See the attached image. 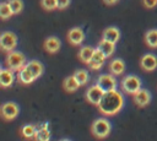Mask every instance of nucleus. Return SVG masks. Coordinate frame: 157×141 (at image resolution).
Returning a JSON list of instances; mask_svg holds the SVG:
<instances>
[{
  "mask_svg": "<svg viewBox=\"0 0 157 141\" xmlns=\"http://www.w3.org/2000/svg\"><path fill=\"white\" fill-rule=\"evenodd\" d=\"M103 94H104V91L96 83V85L88 87V90L86 91V99L91 104L98 105L101 99H102V97H103Z\"/></svg>",
  "mask_w": 157,
  "mask_h": 141,
  "instance_id": "nucleus-8",
  "label": "nucleus"
},
{
  "mask_svg": "<svg viewBox=\"0 0 157 141\" xmlns=\"http://www.w3.org/2000/svg\"><path fill=\"white\" fill-rule=\"evenodd\" d=\"M36 132H37V128L34 125H32V124L23 125L22 129H21V135L25 139H34Z\"/></svg>",
  "mask_w": 157,
  "mask_h": 141,
  "instance_id": "nucleus-24",
  "label": "nucleus"
},
{
  "mask_svg": "<svg viewBox=\"0 0 157 141\" xmlns=\"http://www.w3.org/2000/svg\"><path fill=\"white\" fill-rule=\"evenodd\" d=\"M142 4L147 9H153L157 5V0H142Z\"/></svg>",
  "mask_w": 157,
  "mask_h": 141,
  "instance_id": "nucleus-30",
  "label": "nucleus"
},
{
  "mask_svg": "<svg viewBox=\"0 0 157 141\" xmlns=\"http://www.w3.org/2000/svg\"><path fill=\"white\" fill-rule=\"evenodd\" d=\"M74 76L77 80V82L80 83V86H85L87 83V81H88V72L86 70H83V69L76 70L74 72Z\"/></svg>",
  "mask_w": 157,
  "mask_h": 141,
  "instance_id": "nucleus-25",
  "label": "nucleus"
},
{
  "mask_svg": "<svg viewBox=\"0 0 157 141\" xmlns=\"http://www.w3.org/2000/svg\"><path fill=\"white\" fill-rule=\"evenodd\" d=\"M94 50H96V49L92 48L91 45H85V47H82V48L80 49V51H78V59H80L82 63L88 64V61L91 60V58H92Z\"/></svg>",
  "mask_w": 157,
  "mask_h": 141,
  "instance_id": "nucleus-21",
  "label": "nucleus"
},
{
  "mask_svg": "<svg viewBox=\"0 0 157 141\" xmlns=\"http://www.w3.org/2000/svg\"><path fill=\"white\" fill-rule=\"evenodd\" d=\"M17 45V36L12 32H4L0 37V47L2 51H12Z\"/></svg>",
  "mask_w": 157,
  "mask_h": 141,
  "instance_id": "nucleus-6",
  "label": "nucleus"
},
{
  "mask_svg": "<svg viewBox=\"0 0 157 141\" xmlns=\"http://www.w3.org/2000/svg\"><path fill=\"white\" fill-rule=\"evenodd\" d=\"M34 139L38 140V141H48L50 139V132H49V129H48V124H43V125L37 128V132H36Z\"/></svg>",
  "mask_w": 157,
  "mask_h": 141,
  "instance_id": "nucleus-22",
  "label": "nucleus"
},
{
  "mask_svg": "<svg viewBox=\"0 0 157 141\" xmlns=\"http://www.w3.org/2000/svg\"><path fill=\"white\" fill-rule=\"evenodd\" d=\"M121 91L126 94H135L141 88V80L136 75H126L120 81Z\"/></svg>",
  "mask_w": 157,
  "mask_h": 141,
  "instance_id": "nucleus-3",
  "label": "nucleus"
},
{
  "mask_svg": "<svg viewBox=\"0 0 157 141\" xmlns=\"http://www.w3.org/2000/svg\"><path fill=\"white\" fill-rule=\"evenodd\" d=\"M7 2L10 5V7H11L13 15H17V13H20L23 10V2H22V0H7Z\"/></svg>",
  "mask_w": 157,
  "mask_h": 141,
  "instance_id": "nucleus-27",
  "label": "nucleus"
},
{
  "mask_svg": "<svg viewBox=\"0 0 157 141\" xmlns=\"http://www.w3.org/2000/svg\"><path fill=\"white\" fill-rule=\"evenodd\" d=\"M91 132L97 139H105L110 132V123L105 118H98L91 124Z\"/></svg>",
  "mask_w": 157,
  "mask_h": 141,
  "instance_id": "nucleus-2",
  "label": "nucleus"
},
{
  "mask_svg": "<svg viewBox=\"0 0 157 141\" xmlns=\"http://www.w3.org/2000/svg\"><path fill=\"white\" fill-rule=\"evenodd\" d=\"M40 6L45 11H53L58 9V2L56 0H40Z\"/></svg>",
  "mask_w": 157,
  "mask_h": 141,
  "instance_id": "nucleus-28",
  "label": "nucleus"
},
{
  "mask_svg": "<svg viewBox=\"0 0 157 141\" xmlns=\"http://www.w3.org/2000/svg\"><path fill=\"white\" fill-rule=\"evenodd\" d=\"M17 78H18V81H20L21 83H23V85H31V83L36 80L34 76H33V74H32L26 66H23L21 70L17 71Z\"/></svg>",
  "mask_w": 157,
  "mask_h": 141,
  "instance_id": "nucleus-18",
  "label": "nucleus"
},
{
  "mask_svg": "<svg viewBox=\"0 0 157 141\" xmlns=\"http://www.w3.org/2000/svg\"><path fill=\"white\" fill-rule=\"evenodd\" d=\"M5 63H6V66L9 69H11L12 71H18L27 64L26 56L22 53L16 51V50H12V51L7 53Z\"/></svg>",
  "mask_w": 157,
  "mask_h": 141,
  "instance_id": "nucleus-4",
  "label": "nucleus"
},
{
  "mask_svg": "<svg viewBox=\"0 0 157 141\" xmlns=\"http://www.w3.org/2000/svg\"><path fill=\"white\" fill-rule=\"evenodd\" d=\"M105 59H107V56L98 48H96V50H94V53H93V55H92V58H91V60L88 61L87 65L91 70H99L104 65Z\"/></svg>",
  "mask_w": 157,
  "mask_h": 141,
  "instance_id": "nucleus-10",
  "label": "nucleus"
},
{
  "mask_svg": "<svg viewBox=\"0 0 157 141\" xmlns=\"http://www.w3.org/2000/svg\"><path fill=\"white\" fill-rule=\"evenodd\" d=\"M71 0H56L58 2V10H65L70 5Z\"/></svg>",
  "mask_w": 157,
  "mask_h": 141,
  "instance_id": "nucleus-29",
  "label": "nucleus"
},
{
  "mask_svg": "<svg viewBox=\"0 0 157 141\" xmlns=\"http://www.w3.org/2000/svg\"><path fill=\"white\" fill-rule=\"evenodd\" d=\"M139 64L145 71H155L157 69V58L153 54H145L141 56Z\"/></svg>",
  "mask_w": 157,
  "mask_h": 141,
  "instance_id": "nucleus-11",
  "label": "nucleus"
},
{
  "mask_svg": "<svg viewBox=\"0 0 157 141\" xmlns=\"http://www.w3.org/2000/svg\"><path fill=\"white\" fill-rule=\"evenodd\" d=\"M96 83H97L104 92H109V91L117 90V86H118L115 75H113L112 72H110V74H102V75H99Z\"/></svg>",
  "mask_w": 157,
  "mask_h": 141,
  "instance_id": "nucleus-5",
  "label": "nucleus"
},
{
  "mask_svg": "<svg viewBox=\"0 0 157 141\" xmlns=\"http://www.w3.org/2000/svg\"><path fill=\"white\" fill-rule=\"evenodd\" d=\"M15 80L13 76V71L9 67H2L0 71V85L2 88H7L10 86H12Z\"/></svg>",
  "mask_w": 157,
  "mask_h": 141,
  "instance_id": "nucleus-13",
  "label": "nucleus"
},
{
  "mask_svg": "<svg viewBox=\"0 0 157 141\" xmlns=\"http://www.w3.org/2000/svg\"><path fill=\"white\" fill-rule=\"evenodd\" d=\"M97 107H98V110L105 116L115 115L124 107V96L121 92H118L117 90L104 92Z\"/></svg>",
  "mask_w": 157,
  "mask_h": 141,
  "instance_id": "nucleus-1",
  "label": "nucleus"
},
{
  "mask_svg": "<svg viewBox=\"0 0 157 141\" xmlns=\"http://www.w3.org/2000/svg\"><path fill=\"white\" fill-rule=\"evenodd\" d=\"M78 87H80V83L77 82V80L75 78L74 75L66 77V78L64 80V82H63V88H64L66 92H69V93H72V92L77 91Z\"/></svg>",
  "mask_w": 157,
  "mask_h": 141,
  "instance_id": "nucleus-20",
  "label": "nucleus"
},
{
  "mask_svg": "<svg viewBox=\"0 0 157 141\" xmlns=\"http://www.w3.org/2000/svg\"><path fill=\"white\" fill-rule=\"evenodd\" d=\"M132 97H134V103L139 108H144L148 105L151 102V93L145 88H140L135 94H132Z\"/></svg>",
  "mask_w": 157,
  "mask_h": 141,
  "instance_id": "nucleus-9",
  "label": "nucleus"
},
{
  "mask_svg": "<svg viewBox=\"0 0 157 141\" xmlns=\"http://www.w3.org/2000/svg\"><path fill=\"white\" fill-rule=\"evenodd\" d=\"M145 43L150 48H157V29L152 28L145 34Z\"/></svg>",
  "mask_w": 157,
  "mask_h": 141,
  "instance_id": "nucleus-23",
  "label": "nucleus"
},
{
  "mask_svg": "<svg viewBox=\"0 0 157 141\" xmlns=\"http://www.w3.org/2000/svg\"><path fill=\"white\" fill-rule=\"evenodd\" d=\"M109 71L118 76V75H121L124 71H125V63L121 60V59H113L110 63H109Z\"/></svg>",
  "mask_w": 157,
  "mask_h": 141,
  "instance_id": "nucleus-19",
  "label": "nucleus"
},
{
  "mask_svg": "<svg viewBox=\"0 0 157 141\" xmlns=\"http://www.w3.org/2000/svg\"><path fill=\"white\" fill-rule=\"evenodd\" d=\"M119 0H103V2L104 4H107V5H114L115 2H118Z\"/></svg>",
  "mask_w": 157,
  "mask_h": 141,
  "instance_id": "nucleus-31",
  "label": "nucleus"
},
{
  "mask_svg": "<svg viewBox=\"0 0 157 141\" xmlns=\"http://www.w3.org/2000/svg\"><path fill=\"white\" fill-rule=\"evenodd\" d=\"M43 47H44V50H45V51H48V53H50V54H54V53H56V51L60 49V40H59L58 37L50 36V37H48V38L44 40Z\"/></svg>",
  "mask_w": 157,
  "mask_h": 141,
  "instance_id": "nucleus-14",
  "label": "nucleus"
},
{
  "mask_svg": "<svg viewBox=\"0 0 157 141\" xmlns=\"http://www.w3.org/2000/svg\"><path fill=\"white\" fill-rule=\"evenodd\" d=\"M0 113H1V116L4 120H12L18 115L20 107L13 102H6L1 105Z\"/></svg>",
  "mask_w": 157,
  "mask_h": 141,
  "instance_id": "nucleus-7",
  "label": "nucleus"
},
{
  "mask_svg": "<svg viewBox=\"0 0 157 141\" xmlns=\"http://www.w3.org/2000/svg\"><path fill=\"white\" fill-rule=\"evenodd\" d=\"M13 15V12H12V10H11V7H10V5H9V2L6 1V2H2L1 5H0V17H1V20H7V18H10L11 16Z\"/></svg>",
  "mask_w": 157,
  "mask_h": 141,
  "instance_id": "nucleus-26",
  "label": "nucleus"
},
{
  "mask_svg": "<svg viewBox=\"0 0 157 141\" xmlns=\"http://www.w3.org/2000/svg\"><path fill=\"white\" fill-rule=\"evenodd\" d=\"M107 58H110L113 55V53L115 51V43H112L109 40H105V39H101V42L98 43V47H97Z\"/></svg>",
  "mask_w": 157,
  "mask_h": 141,
  "instance_id": "nucleus-17",
  "label": "nucleus"
},
{
  "mask_svg": "<svg viewBox=\"0 0 157 141\" xmlns=\"http://www.w3.org/2000/svg\"><path fill=\"white\" fill-rule=\"evenodd\" d=\"M102 38L105 39V40H109L112 43H117L119 40V38H120V32H119V29L117 27H113V26L112 27H107L102 33Z\"/></svg>",
  "mask_w": 157,
  "mask_h": 141,
  "instance_id": "nucleus-16",
  "label": "nucleus"
},
{
  "mask_svg": "<svg viewBox=\"0 0 157 141\" xmlns=\"http://www.w3.org/2000/svg\"><path fill=\"white\" fill-rule=\"evenodd\" d=\"M86 36H85V32L78 28V27H74L69 31L67 33V40L72 44V45H80L82 44V42L85 40Z\"/></svg>",
  "mask_w": 157,
  "mask_h": 141,
  "instance_id": "nucleus-12",
  "label": "nucleus"
},
{
  "mask_svg": "<svg viewBox=\"0 0 157 141\" xmlns=\"http://www.w3.org/2000/svg\"><path fill=\"white\" fill-rule=\"evenodd\" d=\"M25 66L33 74V76H34L36 80H37L38 77H40L42 74L44 72V66H43V64H42L40 61H38V60H31V61H28Z\"/></svg>",
  "mask_w": 157,
  "mask_h": 141,
  "instance_id": "nucleus-15",
  "label": "nucleus"
}]
</instances>
